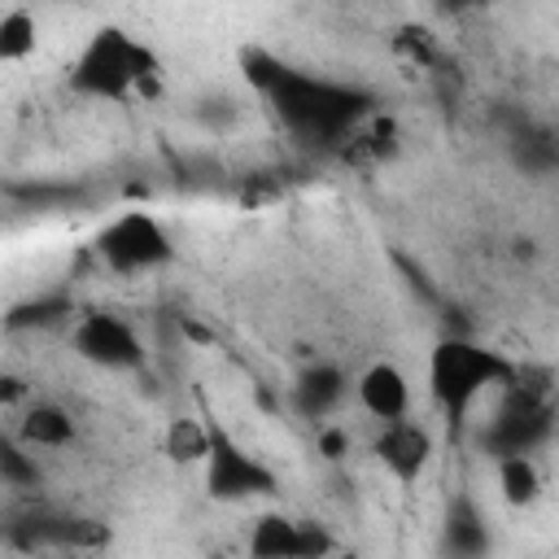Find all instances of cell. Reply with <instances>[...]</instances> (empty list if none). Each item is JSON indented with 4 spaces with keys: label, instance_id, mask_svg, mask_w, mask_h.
I'll return each mask as SVG.
<instances>
[{
    "label": "cell",
    "instance_id": "1",
    "mask_svg": "<svg viewBox=\"0 0 559 559\" xmlns=\"http://www.w3.org/2000/svg\"><path fill=\"white\" fill-rule=\"evenodd\" d=\"M240 66H245V79L253 83V92H262L271 100L275 118L306 144L341 148L371 118V92L306 74L266 48H245Z\"/></svg>",
    "mask_w": 559,
    "mask_h": 559
},
{
    "label": "cell",
    "instance_id": "2",
    "mask_svg": "<svg viewBox=\"0 0 559 559\" xmlns=\"http://www.w3.org/2000/svg\"><path fill=\"white\" fill-rule=\"evenodd\" d=\"M157 70L162 61L144 39H135L118 22H105L87 35L79 57L70 61L66 83L74 96H87V100H127L135 92H153Z\"/></svg>",
    "mask_w": 559,
    "mask_h": 559
},
{
    "label": "cell",
    "instance_id": "3",
    "mask_svg": "<svg viewBox=\"0 0 559 559\" xmlns=\"http://www.w3.org/2000/svg\"><path fill=\"white\" fill-rule=\"evenodd\" d=\"M515 376L520 367L502 349H489L472 336H441L428 354V397L450 424H463L485 393L515 384Z\"/></svg>",
    "mask_w": 559,
    "mask_h": 559
},
{
    "label": "cell",
    "instance_id": "4",
    "mask_svg": "<svg viewBox=\"0 0 559 559\" xmlns=\"http://www.w3.org/2000/svg\"><path fill=\"white\" fill-rule=\"evenodd\" d=\"M201 415L210 424V454L201 463V489L210 502H223V507H236V502H253V498H275L280 493V476L258 459L249 454L223 424L218 415L201 402Z\"/></svg>",
    "mask_w": 559,
    "mask_h": 559
},
{
    "label": "cell",
    "instance_id": "5",
    "mask_svg": "<svg viewBox=\"0 0 559 559\" xmlns=\"http://www.w3.org/2000/svg\"><path fill=\"white\" fill-rule=\"evenodd\" d=\"M96 258L118 275H148L175 262V240L148 210H122L96 231Z\"/></svg>",
    "mask_w": 559,
    "mask_h": 559
},
{
    "label": "cell",
    "instance_id": "6",
    "mask_svg": "<svg viewBox=\"0 0 559 559\" xmlns=\"http://www.w3.org/2000/svg\"><path fill=\"white\" fill-rule=\"evenodd\" d=\"M550 432H555V411H550V402H546L537 389L520 384V376H515V384L502 389V402H498L493 419H485V428H480V450H485L489 459L533 454L537 445L550 441Z\"/></svg>",
    "mask_w": 559,
    "mask_h": 559
},
{
    "label": "cell",
    "instance_id": "7",
    "mask_svg": "<svg viewBox=\"0 0 559 559\" xmlns=\"http://www.w3.org/2000/svg\"><path fill=\"white\" fill-rule=\"evenodd\" d=\"M70 349L100 371H140L148 362L135 328L109 310H83L70 328Z\"/></svg>",
    "mask_w": 559,
    "mask_h": 559
},
{
    "label": "cell",
    "instance_id": "8",
    "mask_svg": "<svg viewBox=\"0 0 559 559\" xmlns=\"http://www.w3.org/2000/svg\"><path fill=\"white\" fill-rule=\"evenodd\" d=\"M432 428L419 424V419H397V424H380L376 441H371V454L376 463L397 480V485H415L428 463H432Z\"/></svg>",
    "mask_w": 559,
    "mask_h": 559
},
{
    "label": "cell",
    "instance_id": "9",
    "mask_svg": "<svg viewBox=\"0 0 559 559\" xmlns=\"http://www.w3.org/2000/svg\"><path fill=\"white\" fill-rule=\"evenodd\" d=\"M349 397V376L341 362L332 358H314L306 362L293 384H288V406L306 419V424H328V415Z\"/></svg>",
    "mask_w": 559,
    "mask_h": 559
},
{
    "label": "cell",
    "instance_id": "10",
    "mask_svg": "<svg viewBox=\"0 0 559 559\" xmlns=\"http://www.w3.org/2000/svg\"><path fill=\"white\" fill-rule=\"evenodd\" d=\"M354 397H358V406H362L376 424L411 419V376H406L393 358L367 362L362 376L354 380Z\"/></svg>",
    "mask_w": 559,
    "mask_h": 559
},
{
    "label": "cell",
    "instance_id": "11",
    "mask_svg": "<svg viewBox=\"0 0 559 559\" xmlns=\"http://www.w3.org/2000/svg\"><path fill=\"white\" fill-rule=\"evenodd\" d=\"M493 537L472 493H454L441 515V555L445 559H489Z\"/></svg>",
    "mask_w": 559,
    "mask_h": 559
},
{
    "label": "cell",
    "instance_id": "12",
    "mask_svg": "<svg viewBox=\"0 0 559 559\" xmlns=\"http://www.w3.org/2000/svg\"><path fill=\"white\" fill-rule=\"evenodd\" d=\"M13 437L31 450H66V445H74L79 428H74V415L57 402H26L22 419L13 424Z\"/></svg>",
    "mask_w": 559,
    "mask_h": 559
},
{
    "label": "cell",
    "instance_id": "13",
    "mask_svg": "<svg viewBox=\"0 0 559 559\" xmlns=\"http://www.w3.org/2000/svg\"><path fill=\"white\" fill-rule=\"evenodd\" d=\"M245 555L249 559H301V520L284 511H262L249 524Z\"/></svg>",
    "mask_w": 559,
    "mask_h": 559
},
{
    "label": "cell",
    "instance_id": "14",
    "mask_svg": "<svg viewBox=\"0 0 559 559\" xmlns=\"http://www.w3.org/2000/svg\"><path fill=\"white\" fill-rule=\"evenodd\" d=\"M493 480H498V498L515 511L533 507L546 489V476L537 467L533 454H507V459H493Z\"/></svg>",
    "mask_w": 559,
    "mask_h": 559
},
{
    "label": "cell",
    "instance_id": "15",
    "mask_svg": "<svg viewBox=\"0 0 559 559\" xmlns=\"http://www.w3.org/2000/svg\"><path fill=\"white\" fill-rule=\"evenodd\" d=\"M162 450L179 467H201L205 454H210V424H205V415H175L166 424Z\"/></svg>",
    "mask_w": 559,
    "mask_h": 559
},
{
    "label": "cell",
    "instance_id": "16",
    "mask_svg": "<svg viewBox=\"0 0 559 559\" xmlns=\"http://www.w3.org/2000/svg\"><path fill=\"white\" fill-rule=\"evenodd\" d=\"M74 319H79V310H74V301L66 297V293H39V297H31V301H17L13 310H9V319H4V328L9 332H26V328H74Z\"/></svg>",
    "mask_w": 559,
    "mask_h": 559
},
{
    "label": "cell",
    "instance_id": "17",
    "mask_svg": "<svg viewBox=\"0 0 559 559\" xmlns=\"http://www.w3.org/2000/svg\"><path fill=\"white\" fill-rule=\"evenodd\" d=\"M35 39H39V31H35V13L31 9L13 4V9L0 13V61L4 66L26 61L35 52Z\"/></svg>",
    "mask_w": 559,
    "mask_h": 559
},
{
    "label": "cell",
    "instance_id": "18",
    "mask_svg": "<svg viewBox=\"0 0 559 559\" xmlns=\"http://www.w3.org/2000/svg\"><path fill=\"white\" fill-rule=\"evenodd\" d=\"M389 48H393V57H397V61H406L411 70H432V66L441 61L437 35H432L428 26H415V22L397 26V31H393V39H389Z\"/></svg>",
    "mask_w": 559,
    "mask_h": 559
},
{
    "label": "cell",
    "instance_id": "19",
    "mask_svg": "<svg viewBox=\"0 0 559 559\" xmlns=\"http://www.w3.org/2000/svg\"><path fill=\"white\" fill-rule=\"evenodd\" d=\"M0 480H4L9 489H35V485L44 480V472H39V463H35V450L22 445L13 432L0 441Z\"/></svg>",
    "mask_w": 559,
    "mask_h": 559
},
{
    "label": "cell",
    "instance_id": "20",
    "mask_svg": "<svg viewBox=\"0 0 559 559\" xmlns=\"http://www.w3.org/2000/svg\"><path fill=\"white\" fill-rule=\"evenodd\" d=\"M515 157H520V166L524 170H533V175H546L555 162H559V144H555V135L550 131H520L515 135Z\"/></svg>",
    "mask_w": 559,
    "mask_h": 559
},
{
    "label": "cell",
    "instance_id": "21",
    "mask_svg": "<svg viewBox=\"0 0 559 559\" xmlns=\"http://www.w3.org/2000/svg\"><path fill=\"white\" fill-rule=\"evenodd\" d=\"M314 445H319V454H323L328 463H341V459L349 454V432H345L341 424H319Z\"/></svg>",
    "mask_w": 559,
    "mask_h": 559
},
{
    "label": "cell",
    "instance_id": "22",
    "mask_svg": "<svg viewBox=\"0 0 559 559\" xmlns=\"http://www.w3.org/2000/svg\"><path fill=\"white\" fill-rule=\"evenodd\" d=\"M22 393H26V389H22V380H17V376H4V380H0V402H4V406H17V402H22Z\"/></svg>",
    "mask_w": 559,
    "mask_h": 559
},
{
    "label": "cell",
    "instance_id": "23",
    "mask_svg": "<svg viewBox=\"0 0 559 559\" xmlns=\"http://www.w3.org/2000/svg\"><path fill=\"white\" fill-rule=\"evenodd\" d=\"M336 559H354V555H336Z\"/></svg>",
    "mask_w": 559,
    "mask_h": 559
}]
</instances>
